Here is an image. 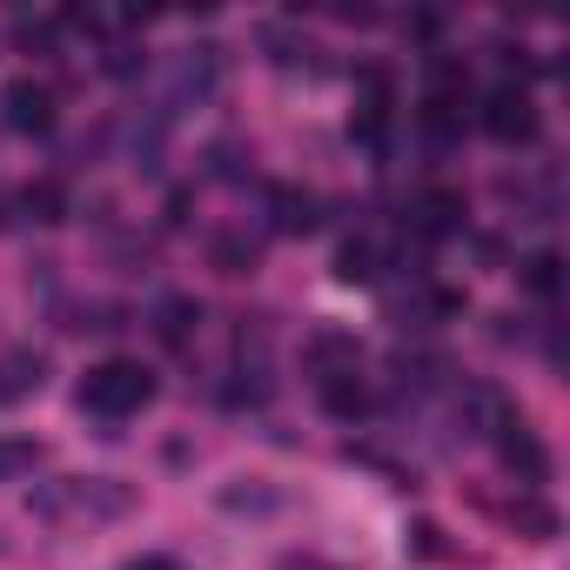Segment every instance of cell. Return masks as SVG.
<instances>
[{
  "mask_svg": "<svg viewBox=\"0 0 570 570\" xmlns=\"http://www.w3.org/2000/svg\"><path fill=\"white\" fill-rule=\"evenodd\" d=\"M523 289H530L537 303H557V289H563V255H557V248L523 255Z\"/></svg>",
  "mask_w": 570,
  "mask_h": 570,
  "instance_id": "obj_14",
  "label": "cell"
},
{
  "mask_svg": "<svg viewBox=\"0 0 570 570\" xmlns=\"http://www.w3.org/2000/svg\"><path fill=\"white\" fill-rule=\"evenodd\" d=\"M483 135H490V141H503V148L537 141V101H530V88H523V81H497V88L483 95Z\"/></svg>",
  "mask_w": 570,
  "mask_h": 570,
  "instance_id": "obj_3",
  "label": "cell"
},
{
  "mask_svg": "<svg viewBox=\"0 0 570 570\" xmlns=\"http://www.w3.org/2000/svg\"><path fill=\"white\" fill-rule=\"evenodd\" d=\"M336 275L343 282H376V242H343L336 248Z\"/></svg>",
  "mask_w": 570,
  "mask_h": 570,
  "instance_id": "obj_18",
  "label": "cell"
},
{
  "mask_svg": "<svg viewBox=\"0 0 570 570\" xmlns=\"http://www.w3.org/2000/svg\"><path fill=\"white\" fill-rule=\"evenodd\" d=\"M456 423H463V436L497 443V436L517 423V403H510L497 383H463V396H456Z\"/></svg>",
  "mask_w": 570,
  "mask_h": 570,
  "instance_id": "obj_5",
  "label": "cell"
},
{
  "mask_svg": "<svg viewBox=\"0 0 570 570\" xmlns=\"http://www.w3.org/2000/svg\"><path fill=\"white\" fill-rule=\"evenodd\" d=\"M316 396H323V410H330L336 423L370 416V383H363V370H350V376H323V383H316Z\"/></svg>",
  "mask_w": 570,
  "mask_h": 570,
  "instance_id": "obj_11",
  "label": "cell"
},
{
  "mask_svg": "<svg viewBox=\"0 0 570 570\" xmlns=\"http://www.w3.org/2000/svg\"><path fill=\"white\" fill-rule=\"evenodd\" d=\"M41 383H48L41 350H8L0 356V403H28V396H41Z\"/></svg>",
  "mask_w": 570,
  "mask_h": 570,
  "instance_id": "obj_8",
  "label": "cell"
},
{
  "mask_svg": "<svg viewBox=\"0 0 570 570\" xmlns=\"http://www.w3.org/2000/svg\"><path fill=\"white\" fill-rule=\"evenodd\" d=\"M121 570H181L175 557H161V550H148V557H135V563H121Z\"/></svg>",
  "mask_w": 570,
  "mask_h": 570,
  "instance_id": "obj_20",
  "label": "cell"
},
{
  "mask_svg": "<svg viewBox=\"0 0 570 570\" xmlns=\"http://www.w3.org/2000/svg\"><path fill=\"white\" fill-rule=\"evenodd\" d=\"M155 403V370H141L135 356H108L81 376V410L101 423H128Z\"/></svg>",
  "mask_w": 570,
  "mask_h": 570,
  "instance_id": "obj_2",
  "label": "cell"
},
{
  "mask_svg": "<svg viewBox=\"0 0 570 570\" xmlns=\"http://www.w3.org/2000/svg\"><path fill=\"white\" fill-rule=\"evenodd\" d=\"M28 510L41 523H115L135 510V490L121 476H61V483H41Z\"/></svg>",
  "mask_w": 570,
  "mask_h": 570,
  "instance_id": "obj_1",
  "label": "cell"
},
{
  "mask_svg": "<svg viewBox=\"0 0 570 570\" xmlns=\"http://www.w3.org/2000/svg\"><path fill=\"white\" fill-rule=\"evenodd\" d=\"M208 255H215L222 275H248V268H255V242H248V235H215Z\"/></svg>",
  "mask_w": 570,
  "mask_h": 570,
  "instance_id": "obj_17",
  "label": "cell"
},
{
  "mask_svg": "<svg viewBox=\"0 0 570 570\" xmlns=\"http://www.w3.org/2000/svg\"><path fill=\"white\" fill-rule=\"evenodd\" d=\"M503 517H510V523H517L530 543H550V537H557V510H550L537 490H517V497L503 503Z\"/></svg>",
  "mask_w": 570,
  "mask_h": 570,
  "instance_id": "obj_13",
  "label": "cell"
},
{
  "mask_svg": "<svg viewBox=\"0 0 570 570\" xmlns=\"http://www.w3.org/2000/svg\"><path fill=\"white\" fill-rule=\"evenodd\" d=\"M497 456H503V470H510V476H517L523 490H537V483H550V450L537 443V430H530L523 416H517V423H510V430L497 436Z\"/></svg>",
  "mask_w": 570,
  "mask_h": 570,
  "instance_id": "obj_7",
  "label": "cell"
},
{
  "mask_svg": "<svg viewBox=\"0 0 570 570\" xmlns=\"http://www.w3.org/2000/svg\"><path fill=\"white\" fill-rule=\"evenodd\" d=\"M350 370H363V350H356V336L316 330V336H309V376L323 383V376H350Z\"/></svg>",
  "mask_w": 570,
  "mask_h": 570,
  "instance_id": "obj_10",
  "label": "cell"
},
{
  "mask_svg": "<svg viewBox=\"0 0 570 570\" xmlns=\"http://www.w3.org/2000/svg\"><path fill=\"white\" fill-rule=\"evenodd\" d=\"M268 222L282 235H309L316 228V195L309 188H268Z\"/></svg>",
  "mask_w": 570,
  "mask_h": 570,
  "instance_id": "obj_12",
  "label": "cell"
},
{
  "mask_svg": "<svg viewBox=\"0 0 570 570\" xmlns=\"http://www.w3.org/2000/svg\"><path fill=\"white\" fill-rule=\"evenodd\" d=\"M410 215H416V228H423L430 242H443V235L463 228V195H456V188H423Z\"/></svg>",
  "mask_w": 570,
  "mask_h": 570,
  "instance_id": "obj_9",
  "label": "cell"
},
{
  "mask_svg": "<svg viewBox=\"0 0 570 570\" xmlns=\"http://www.w3.org/2000/svg\"><path fill=\"white\" fill-rule=\"evenodd\" d=\"M35 463H41V443H28V436H0V483L28 476Z\"/></svg>",
  "mask_w": 570,
  "mask_h": 570,
  "instance_id": "obj_16",
  "label": "cell"
},
{
  "mask_svg": "<svg viewBox=\"0 0 570 570\" xmlns=\"http://www.w3.org/2000/svg\"><path fill=\"white\" fill-rule=\"evenodd\" d=\"M195 323H202V309H195L188 296H168V303H161V336H168L175 350H181V343L195 336Z\"/></svg>",
  "mask_w": 570,
  "mask_h": 570,
  "instance_id": "obj_19",
  "label": "cell"
},
{
  "mask_svg": "<svg viewBox=\"0 0 570 570\" xmlns=\"http://www.w3.org/2000/svg\"><path fill=\"white\" fill-rule=\"evenodd\" d=\"M215 81H222V48H215V41L181 48V55L168 61V101H175V108L208 101V95H215Z\"/></svg>",
  "mask_w": 570,
  "mask_h": 570,
  "instance_id": "obj_4",
  "label": "cell"
},
{
  "mask_svg": "<svg viewBox=\"0 0 570 570\" xmlns=\"http://www.w3.org/2000/svg\"><path fill=\"white\" fill-rule=\"evenodd\" d=\"M0 115H8L14 135H48L55 128V88L21 75V81H8V95H0Z\"/></svg>",
  "mask_w": 570,
  "mask_h": 570,
  "instance_id": "obj_6",
  "label": "cell"
},
{
  "mask_svg": "<svg viewBox=\"0 0 570 570\" xmlns=\"http://www.w3.org/2000/svg\"><path fill=\"white\" fill-rule=\"evenodd\" d=\"M21 208H28L35 222H68V195H61V181H28V188H21Z\"/></svg>",
  "mask_w": 570,
  "mask_h": 570,
  "instance_id": "obj_15",
  "label": "cell"
}]
</instances>
